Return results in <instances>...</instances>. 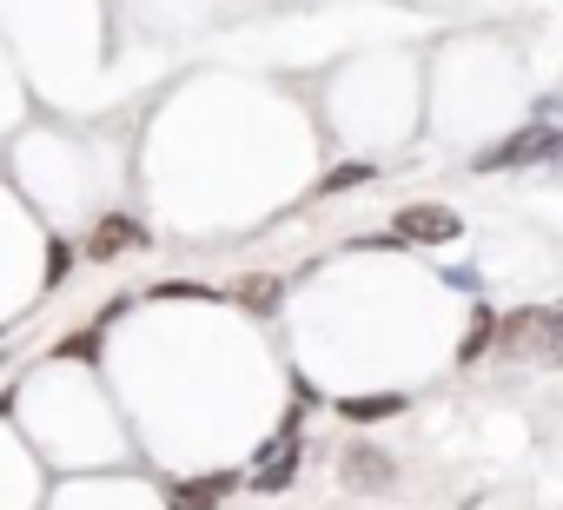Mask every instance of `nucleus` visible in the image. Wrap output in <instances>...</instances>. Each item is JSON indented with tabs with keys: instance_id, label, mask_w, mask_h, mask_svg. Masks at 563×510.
Wrapping results in <instances>:
<instances>
[{
	"instance_id": "1",
	"label": "nucleus",
	"mask_w": 563,
	"mask_h": 510,
	"mask_svg": "<svg viewBox=\"0 0 563 510\" xmlns=\"http://www.w3.org/2000/svg\"><path fill=\"white\" fill-rule=\"evenodd\" d=\"M490 352H504V358H517V365H563V299L504 312Z\"/></svg>"
},
{
	"instance_id": "2",
	"label": "nucleus",
	"mask_w": 563,
	"mask_h": 510,
	"mask_svg": "<svg viewBox=\"0 0 563 510\" xmlns=\"http://www.w3.org/2000/svg\"><path fill=\"white\" fill-rule=\"evenodd\" d=\"M563 153V126L556 120H523V126H510L497 146H484L471 166L477 173H530V166H550Z\"/></svg>"
},
{
	"instance_id": "3",
	"label": "nucleus",
	"mask_w": 563,
	"mask_h": 510,
	"mask_svg": "<svg viewBox=\"0 0 563 510\" xmlns=\"http://www.w3.org/2000/svg\"><path fill=\"white\" fill-rule=\"evenodd\" d=\"M391 239L398 245H451V239H464V219L444 199H418V206H398Z\"/></svg>"
},
{
	"instance_id": "4",
	"label": "nucleus",
	"mask_w": 563,
	"mask_h": 510,
	"mask_svg": "<svg viewBox=\"0 0 563 510\" xmlns=\"http://www.w3.org/2000/svg\"><path fill=\"white\" fill-rule=\"evenodd\" d=\"M140 245H146V225H140V219H126V212H113V219H100V225L87 232V245H80V252H87L93 266H107V259H126V252H140Z\"/></svg>"
},
{
	"instance_id": "5",
	"label": "nucleus",
	"mask_w": 563,
	"mask_h": 510,
	"mask_svg": "<svg viewBox=\"0 0 563 510\" xmlns=\"http://www.w3.org/2000/svg\"><path fill=\"white\" fill-rule=\"evenodd\" d=\"M339 477H345V490H391L398 464H391V451H378V444H345Z\"/></svg>"
},
{
	"instance_id": "6",
	"label": "nucleus",
	"mask_w": 563,
	"mask_h": 510,
	"mask_svg": "<svg viewBox=\"0 0 563 510\" xmlns=\"http://www.w3.org/2000/svg\"><path fill=\"white\" fill-rule=\"evenodd\" d=\"M292 477H299V437L278 431V437L252 457V484H258V490H286Z\"/></svg>"
},
{
	"instance_id": "7",
	"label": "nucleus",
	"mask_w": 563,
	"mask_h": 510,
	"mask_svg": "<svg viewBox=\"0 0 563 510\" xmlns=\"http://www.w3.org/2000/svg\"><path fill=\"white\" fill-rule=\"evenodd\" d=\"M490 345H497V312H490V306H477V312H471V325H464L457 365H477V358H490Z\"/></svg>"
},
{
	"instance_id": "8",
	"label": "nucleus",
	"mask_w": 563,
	"mask_h": 510,
	"mask_svg": "<svg viewBox=\"0 0 563 510\" xmlns=\"http://www.w3.org/2000/svg\"><path fill=\"white\" fill-rule=\"evenodd\" d=\"M278 292H286V286H278L272 273H252V279H239V286H232V299H239L245 312H265V319L278 312Z\"/></svg>"
},
{
	"instance_id": "9",
	"label": "nucleus",
	"mask_w": 563,
	"mask_h": 510,
	"mask_svg": "<svg viewBox=\"0 0 563 510\" xmlns=\"http://www.w3.org/2000/svg\"><path fill=\"white\" fill-rule=\"evenodd\" d=\"M339 411H345L352 424H378V418H398L405 398H398V391H378V398H339Z\"/></svg>"
},
{
	"instance_id": "10",
	"label": "nucleus",
	"mask_w": 563,
	"mask_h": 510,
	"mask_svg": "<svg viewBox=\"0 0 563 510\" xmlns=\"http://www.w3.org/2000/svg\"><path fill=\"white\" fill-rule=\"evenodd\" d=\"M232 484H239V477H225V470H219V477H192V484H179V510H219V497H225Z\"/></svg>"
},
{
	"instance_id": "11",
	"label": "nucleus",
	"mask_w": 563,
	"mask_h": 510,
	"mask_svg": "<svg viewBox=\"0 0 563 510\" xmlns=\"http://www.w3.org/2000/svg\"><path fill=\"white\" fill-rule=\"evenodd\" d=\"M358 179H372V166H339V173H325V186H319V199H339V192H352Z\"/></svg>"
}]
</instances>
